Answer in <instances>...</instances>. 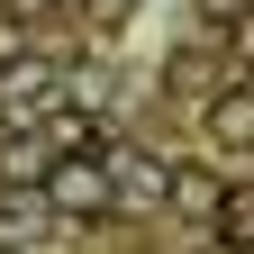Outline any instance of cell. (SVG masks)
<instances>
[{"mask_svg": "<svg viewBox=\"0 0 254 254\" xmlns=\"http://www.w3.org/2000/svg\"><path fill=\"white\" fill-rule=\"evenodd\" d=\"M164 200H173L182 218H218V200H227V182H218V173H200V164H173Z\"/></svg>", "mask_w": 254, "mask_h": 254, "instance_id": "3", "label": "cell"}, {"mask_svg": "<svg viewBox=\"0 0 254 254\" xmlns=\"http://www.w3.org/2000/svg\"><path fill=\"white\" fill-rule=\"evenodd\" d=\"M218 245L254 254V182H227V200H218Z\"/></svg>", "mask_w": 254, "mask_h": 254, "instance_id": "5", "label": "cell"}, {"mask_svg": "<svg viewBox=\"0 0 254 254\" xmlns=\"http://www.w3.org/2000/svg\"><path fill=\"white\" fill-rule=\"evenodd\" d=\"M46 82H55L46 64H9V73H0V109H9V118H27V109L46 100Z\"/></svg>", "mask_w": 254, "mask_h": 254, "instance_id": "6", "label": "cell"}, {"mask_svg": "<svg viewBox=\"0 0 254 254\" xmlns=\"http://www.w3.org/2000/svg\"><path fill=\"white\" fill-rule=\"evenodd\" d=\"M46 127H37V136H0V182H9V190H46L55 182V164H46Z\"/></svg>", "mask_w": 254, "mask_h": 254, "instance_id": "2", "label": "cell"}, {"mask_svg": "<svg viewBox=\"0 0 254 254\" xmlns=\"http://www.w3.org/2000/svg\"><path fill=\"white\" fill-rule=\"evenodd\" d=\"M46 200H55L64 218H109L118 182H109V164H100V154H64V164H55V182H46Z\"/></svg>", "mask_w": 254, "mask_h": 254, "instance_id": "1", "label": "cell"}, {"mask_svg": "<svg viewBox=\"0 0 254 254\" xmlns=\"http://www.w3.org/2000/svg\"><path fill=\"white\" fill-rule=\"evenodd\" d=\"M209 136L218 145H254V82H236V91L209 100Z\"/></svg>", "mask_w": 254, "mask_h": 254, "instance_id": "4", "label": "cell"}]
</instances>
